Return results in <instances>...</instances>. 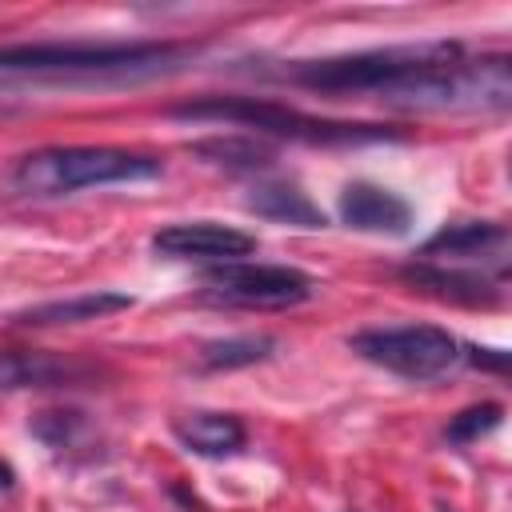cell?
Wrapping results in <instances>:
<instances>
[{
	"label": "cell",
	"mask_w": 512,
	"mask_h": 512,
	"mask_svg": "<svg viewBox=\"0 0 512 512\" xmlns=\"http://www.w3.org/2000/svg\"><path fill=\"white\" fill-rule=\"evenodd\" d=\"M248 212L272 220V224H292V228H324V212L320 204L308 200V192H300L296 184H284V180H264L248 192L244 200Z\"/></svg>",
	"instance_id": "obj_15"
},
{
	"label": "cell",
	"mask_w": 512,
	"mask_h": 512,
	"mask_svg": "<svg viewBox=\"0 0 512 512\" xmlns=\"http://www.w3.org/2000/svg\"><path fill=\"white\" fill-rule=\"evenodd\" d=\"M164 164L144 152L128 148H40L28 152L12 164L8 184L20 196L52 200L68 196L80 188H100V184H136V180H156Z\"/></svg>",
	"instance_id": "obj_5"
},
{
	"label": "cell",
	"mask_w": 512,
	"mask_h": 512,
	"mask_svg": "<svg viewBox=\"0 0 512 512\" xmlns=\"http://www.w3.org/2000/svg\"><path fill=\"white\" fill-rule=\"evenodd\" d=\"M88 380H96V364H84L72 356H52V352H32V348L0 352V392L80 388Z\"/></svg>",
	"instance_id": "obj_10"
},
{
	"label": "cell",
	"mask_w": 512,
	"mask_h": 512,
	"mask_svg": "<svg viewBox=\"0 0 512 512\" xmlns=\"http://www.w3.org/2000/svg\"><path fill=\"white\" fill-rule=\"evenodd\" d=\"M192 48L168 40H132V44H12L0 48V72L16 76H148L176 68Z\"/></svg>",
	"instance_id": "obj_4"
},
{
	"label": "cell",
	"mask_w": 512,
	"mask_h": 512,
	"mask_svg": "<svg viewBox=\"0 0 512 512\" xmlns=\"http://www.w3.org/2000/svg\"><path fill=\"white\" fill-rule=\"evenodd\" d=\"M32 436L40 444H48L52 452H72V448H84L88 436H92V424L84 412L76 408H44L32 416Z\"/></svg>",
	"instance_id": "obj_18"
},
{
	"label": "cell",
	"mask_w": 512,
	"mask_h": 512,
	"mask_svg": "<svg viewBox=\"0 0 512 512\" xmlns=\"http://www.w3.org/2000/svg\"><path fill=\"white\" fill-rule=\"evenodd\" d=\"M348 348L404 380H436L460 364V340L436 324H400V328H364Z\"/></svg>",
	"instance_id": "obj_6"
},
{
	"label": "cell",
	"mask_w": 512,
	"mask_h": 512,
	"mask_svg": "<svg viewBox=\"0 0 512 512\" xmlns=\"http://www.w3.org/2000/svg\"><path fill=\"white\" fill-rule=\"evenodd\" d=\"M460 356H468V364H476V368L508 372V352H500V348H476V344H468V348H460Z\"/></svg>",
	"instance_id": "obj_20"
},
{
	"label": "cell",
	"mask_w": 512,
	"mask_h": 512,
	"mask_svg": "<svg viewBox=\"0 0 512 512\" xmlns=\"http://www.w3.org/2000/svg\"><path fill=\"white\" fill-rule=\"evenodd\" d=\"M12 484H16V472H12V464H4V460H0V492H8Z\"/></svg>",
	"instance_id": "obj_21"
},
{
	"label": "cell",
	"mask_w": 512,
	"mask_h": 512,
	"mask_svg": "<svg viewBox=\"0 0 512 512\" xmlns=\"http://www.w3.org/2000/svg\"><path fill=\"white\" fill-rule=\"evenodd\" d=\"M376 100L404 112H500L512 100V60L504 52L436 60L396 80Z\"/></svg>",
	"instance_id": "obj_1"
},
{
	"label": "cell",
	"mask_w": 512,
	"mask_h": 512,
	"mask_svg": "<svg viewBox=\"0 0 512 512\" xmlns=\"http://www.w3.org/2000/svg\"><path fill=\"white\" fill-rule=\"evenodd\" d=\"M508 228L496 224V220H460V224H448L440 228L436 236H428L420 244V260H480V264H492L496 276L504 280L508 272Z\"/></svg>",
	"instance_id": "obj_9"
},
{
	"label": "cell",
	"mask_w": 512,
	"mask_h": 512,
	"mask_svg": "<svg viewBox=\"0 0 512 512\" xmlns=\"http://www.w3.org/2000/svg\"><path fill=\"white\" fill-rule=\"evenodd\" d=\"M200 284L204 300L224 308H292L316 296V280L292 264H216Z\"/></svg>",
	"instance_id": "obj_7"
},
{
	"label": "cell",
	"mask_w": 512,
	"mask_h": 512,
	"mask_svg": "<svg viewBox=\"0 0 512 512\" xmlns=\"http://www.w3.org/2000/svg\"><path fill=\"white\" fill-rule=\"evenodd\" d=\"M340 220L356 232H388V236H400L408 232L412 224V204L380 184H368V180H352L344 184L340 192Z\"/></svg>",
	"instance_id": "obj_12"
},
{
	"label": "cell",
	"mask_w": 512,
	"mask_h": 512,
	"mask_svg": "<svg viewBox=\"0 0 512 512\" xmlns=\"http://www.w3.org/2000/svg\"><path fill=\"white\" fill-rule=\"evenodd\" d=\"M276 352V336L268 332H244V336H224L200 348V368L208 372H232V368H248L260 364Z\"/></svg>",
	"instance_id": "obj_16"
},
{
	"label": "cell",
	"mask_w": 512,
	"mask_h": 512,
	"mask_svg": "<svg viewBox=\"0 0 512 512\" xmlns=\"http://www.w3.org/2000/svg\"><path fill=\"white\" fill-rule=\"evenodd\" d=\"M168 116L176 120H196V124H236L260 136L276 140H304V144H392L404 140V132L388 124H352V120H320L296 108H284L276 100H256V96H200L172 104Z\"/></svg>",
	"instance_id": "obj_2"
},
{
	"label": "cell",
	"mask_w": 512,
	"mask_h": 512,
	"mask_svg": "<svg viewBox=\"0 0 512 512\" xmlns=\"http://www.w3.org/2000/svg\"><path fill=\"white\" fill-rule=\"evenodd\" d=\"M136 300L128 292H112V288H100V292H80V296H68V300H48V304H32L24 312H16L12 320L24 324V328H60V324H84V320H104L112 312H128Z\"/></svg>",
	"instance_id": "obj_13"
},
{
	"label": "cell",
	"mask_w": 512,
	"mask_h": 512,
	"mask_svg": "<svg viewBox=\"0 0 512 512\" xmlns=\"http://www.w3.org/2000/svg\"><path fill=\"white\" fill-rule=\"evenodd\" d=\"M464 56L452 40H420V44H392V48H368L348 56H324V60H292L280 76L296 88L320 92V96H384L396 80L412 76L424 64Z\"/></svg>",
	"instance_id": "obj_3"
},
{
	"label": "cell",
	"mask_w": 512,
	"mask_h": 512,
	"mask_svg": "<svg viewBox=\"0 0 512 512\" xmlns=\"http://www.w3.org/2000/svg\"><path fill=\"white\" fill-rule=\"evenodd\" d=\"M152 252L168 260H212V264H236L240 256L256 252V236L216 224V220H184L168 224L152 236Z\"/></svg>",
	"instance_id": "obj_8"
},
{
	"label": "cell",
	"mask_w": 512,
	"mask_h": 512,
	"mask_svg": "<svg viewBox=\"0 0 512 512\" xmlns=\"http://www.w3.org/2000/svg\"><path fill=\"white\" fill-rule=\"evenodd\" d=\"M400 280L436 296V300H448V304H464V308H496L504 300V288L500 280L484 276V272H464V268H444V264H432V260H412L400 268Z\"/></svg>",
	"instance_id": "obj_11"
},
{
	"label": "cell",
	"mask_w": 512,
	"mask_h": 512,
	"mask_svg": "<svg viewBox=\"0 0 512 512\" xmlns=\"http://www.w3.org/2000/svg\"><path fill=\"white\" fill-rule=\"evenodd\" d=\"M172 432H176V440H180L188 452H196V456H212V460L240 452L244 440H248L244 424H240L232 412H208V408L180 412V416L172 420Z\"/></svg>",
	"instance_id": "obj_14"
},
{
	"label": "cell",
	"mask_w": 512,
	"mask_h": 512,
	"mask_svg": "<svg viewBox=\"0 0 512 512\" xmlns=\"http://www.w3.org/2000/svg\"><path fill=\"white\" fill-rule=\"evenodd\" d=\"M500 420H504V404H496V400L472 404V408H464V412H456V416L448 420L444 440H448V444H472V440L488 436L492 428H500Z\"/></svg>",
	"instance_id": "obj_19"
},
{
	"label": "cell",
	"mask_w": 512,
	"mask_h": 512,
	"mask_svg": "<svg viewBox=\"0 0 512 512\" xmlns=\"http://www.w3.org/2000/svg\"><path fill=\"white\" fill-rule=\"evenodd\" d=\"M192 152L204 156L208 164L236 168V172H256V168L272 164V148H264L252 136H208V140H196Z\"/></svg>",
	"instance_id": "obj_17"
}]
</instances>
